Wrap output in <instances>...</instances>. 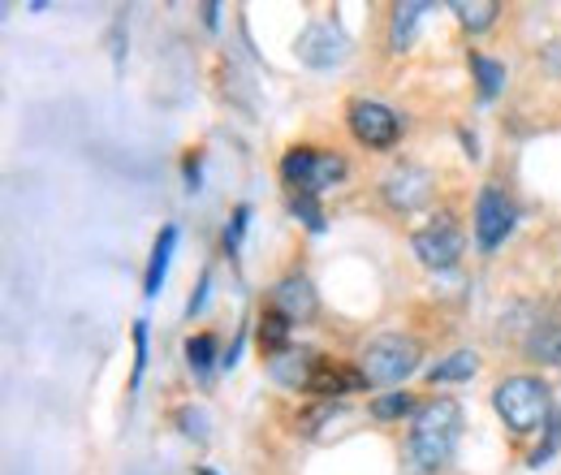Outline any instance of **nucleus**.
I'll list each match as a JSON object with an SVG mask.
<instances>
[{"instance_id":"nucleus-1","label":"nucleus","mask_w":561,"mask_h":475,"mask_svg":"<svg viewBox=\"0 0 561 475\" xmlns=\"http://www.w3.org/2000/svg\"><path fill=\"white\" fill-rule=\"evenodd\" d=\"M462 407L454 398H436L415 415L411 432H407V454H402V467L407 475H436L458 450L462 441Z\"/></svg>"},{"instance_id":"nucleus-2","label":"nucleus","mask_w":561,"mask_h":475,"mask_svg":"<svg viewBox=\"0 0 561 475\" xmlns=\"http://www.w3.org/2000/svg\"><path fill=\"white\" fill-rule=\"evenodd\" d=\"M492 407L505 419V428L536 432V428H549V419H553V389L540 376H510L496 385Z\"/></svg>"},{"instance_id":"nucleus-3","label":"nucleus","mask_w":561,"mask_h":475,"mask_svg":"<svg viewBox=\"0 0 561 475\" xmlns=\"http://www.w3.org/2000/svg\"><path fill=\"white\" fill-rule=\"evenodd\" d=\"M423 350L415 338L407 333H385V338L367 341L363 359H358V372L367 385H402L415 367H420Z\"/></svg>"},{"instance_id":"nucleus-4","label":"nucleus","mask_w":561,"mask_h":475,"mask_svg":"<svg viewBox=\"0 0 561 475\" xmlns=\"http://www.w3.org/2000/svg\"><path fill=\"white\" fill-rule=\"evenodd\" d=\"M351 57V39L333 18H316L298 35V61L311 69H337Z\"/></svg>"},{"instance_id":"nucleus-5","label":"nucleus","mask_w":561,"mask_h":475,"mask_svg":"<svg viewBox=\"0 0 561 475\" xmlns=\"http://www.w3.org/2000/svg\"><path fill=\"white\" fill-rule=\"evenodd\" d=\"M415 256H420V264L423 269H436V272H445V269H454L458 260H462V251H467V238H462V229L449 220V216H440L436 225H427V229H420L415 234Z\"/></svg>"},{"instance_id":"nucleus-6","label":"nucleus","mask_w":561,"mask_h":475,"mask_svg":"<svg viewBox=\"0 0 561 475\" xmlns=\"http://www.w3.org/2000/svg\"><path fill=\"white\" fill-rule=\"evenodd\" d=\"M351 131L358 143L367 147H393L398 135H402V122L393 109L376 104V100H354L351 104Z\"/></svg>"},{"instance_id":"nucleus-7","label":"nucleus","mask_w":561,"mask_h":475,"mask_svg":"<svg viewBox=\"0 0 561 475\" xmlns=\"http://www.w3.org/2000/svg\"><path fill=\"white\" fill-rule=\"evenodd\" d=\"M510 229H514V207H510V200L496 186H484L480 200H476V238H480V247L496 251Z\"/></svg>"},{"instance_id":"nucleus-8","label":"nucleus","mask_w":561,"mask_h":475,"mask_svg":"<svg viewBox=\"0 0 561 475\" xmlns=\"http://www.w3.org/2000/svg\"><path fill=\"white\" fill-rule=\"evenodd\" d=\"M432 173L420 169V165H398L385 173V200L398 207V212H415L432 200Z\"/></svg>"},{"instance_id":"nucleus-9","label":"nucleus","mask_w":561,"mask_h":475,"mask_svg":"<svg viewBox=\"0 0 561 475\" xmlns=\"http://www.w3.org/2000/svg\"><path fill=\"white\" fill-rule=\"evenodd\" d=\"M320 367H324V359H320L316 350H307V346H298V350H280V354H273V363H268L273 381L285 385V389H311L316 376H320Z\"/></svg>"},{"instance_id":"nucleus-10","label":"nucleus","mask_w":561,"mask_h":475,"mask_svg":"<svg viewBox=\"0 0 561 475\" xmlns=\"http://www.w3.org/2000/svg\"><path fill=\"white\" fill-rule=\"evenodd\" d=\"M277 312H285L289 320H311L316 316V290L307 276H285L277 285Z\"/></svg>"},{"instance_id":"nucleus-11","label":"nucleus","mask_w":561,"mask_h":475,"mask_svg":"<svg viewBox=\"0 0 561 475\" xmlns=\"http://www.w3.org/2000/svg\"><path fill=\"white\" fill-rule=\"evenodd\" d=\"M316 160H320L316 147H294V151L280 160V178H285L298 195H311V186H316Z\"/></svg>"},{"instance_id":"nucleus-12","label":"nucleus","mask_w":561,"mask_h":475,"mask_svg":"<svg viewBox=\"0 0 561 475\" xmlns=\"http://www.w3.org/2000/svg\"><path fill=\"white\" fill-rule=\"evenodd\" d=\"M476 372H480V354L476 350H454V354H445L440 363L427 367V381L432 385H449V381H471Z\"/></svg>"},{"instance_id":"nucleus-13","label":"nucleus","mask_w":561,"mask_h":475,"mask_svg":"<svg viewBox=\"0 0 561 475\" xmlns=\"http://www.w3.org/2000/svg\"><path fill=\"white\" fill-rule=\"evenodd\" d=\"M173 247H178V229L173 225H164L160 229V238H156V247H151V264H147V298H156L160 294V285H164V272H169V260H173Z\"/></svg>"},{"instance_id":"nucleus-14","label":"nucleus","mask_w":561,"mask_h":475,"mask_svg":"<svg viewBox=\"0 0 561 475\" xmlns=\"http://www.w3.org/2000/svg\"><path fill=\"white\" fill-rule=\"evenodd\" d=\"M427 9H432V4H423V0H402V4L393 9V26H389V44H393V53H402V48L415 39V26L423 22Z\"/></svg>"},{"instance_id":"nucleus-15","label":"nucleus","mask_w":561,"mask_h":475,"mask_svg":"<svg viewBox=\"0 0 561 475\" xmlns=\"http://www.w3.org/2000/svg\"><path fill=\"white\" fill-rule=\"evenodd\" d=\"M527 354L536 363H549V367H561V325H536L527 333Z\"/></svg>"},{"instance_id":"nucleus-16","label":"nucleus","mask_w":561,"mask_h":475,"mask_svg":"<svg viewBox=\"0 0 561 475\" xmlns=\"http://www.w3.org/2000/svg\"><path fill=\"white\" fill-rule=\"evenodd\" d=\"M358 385H367L363 381V372H346V367H320V376H316V385H311V394H320V398H337V394H351Z\"/></svg>"},{"instance_id":"nucleus-17","label":"nucleus","mask_w":561,"mask_h":475,"mask_svg":"<svg viewBox=\"0 0 561 475\" xmlns=\"http://www.w3.org/2000/svg\"><path fill=\"white\" fill-rule=\"evenodd\" d=\"M454 13H458V22H462L467 31H489L492 22H496V13H501V4H496V0H476V4L454 0Z\"/></svg>"},{"instance_id":"nucleus-18","label":"nucleus","mask_w":561,"mask_h":475,"mask_svg":"<svg viewBox=\"0 0 561 475\" xmlns=\"http://www.w3.org/2000/svg\"><path fill=\"white\" fill-rule=\"evenodd\" d=\"M471 69H476V82H480V95H484V100H492V95L505 87V66L484 57V53H471Z\"/></svg>"},{"instance_id":"nucleus-19","label":"nucleus","mask_w":561,"mask_h":475,"mask_svg":"<svg viewBox=\"0 0 561 475\" xmlns=\"http://www.w3.org/2000/svg\"><path fill=\"white\" fill-rule=\"evenodd\" d=\"M289 325H294V320H289L285 312H277V307H273V312H264V320H260V341H264L273 354L289 350V346H285V341H289Z\"/></svg>"},{"instance_id":"nucleus-20","label":"nucleus","mask_w":561,"mask_h":475,"mask_svg":"<svg viewBox=\"0 0 561 475\" xmlns=\"http://www.w3.org/2000/svg\"><path fill=\"white\" fill-rule=\"evenodd\" d=\"M342 178H346V160H342V156H333V151H320V160H316V186H311V195H320V191L337 186Z\"/></svg>"},{"instance_id":"nucleus-21","label":"nucleus","mask_w":561,"mask_h":475,"mask_svg":"<svg viewBox=\"0 0 561 475\" xmlns=\"http://www.w3.org/2000/svg\"><path fill=\"white\" fill-rule=\"evenodd\" d=\"M186 363H191V372L208 376L211 363H216V338H211V333H199V338L186 341Z\"/></svg>"},{"instance_id":"nucleus-22","label":"nucleus","mask_w":561,"mask_h":475,"mask_svg":"<svg viewBox=\"0 0 561 475\" xmlns=\"http://www.w3.org/2000/svg\"><path fill=\"white\" fill-rule=\"evenodd\" d=\"M333 419H342V407L320 403V407L307 410V415L298 419V432H302V437H320V428H333Z\"/></svg>"},{"instance_id":"nucleus-23","label":"nucleus","mask_w":561,"mask_h":475,"mask_svg":"<svg viewBox=\"0 0 561 475\" xmlns=\"http://www.w3.org/2000/svg\"><path fill=\"white\" fill-rule=\"evenodd\" d=\"M558 450H561V415H553V419H549V428H545V441L531 450V467H545Z\"/></svg>"},{"instance_id":"nucleus-24","label":"nucleus","mask_w":561,"mask_h":475,"mask_svg":"<svg viewBox=\"0 0 561 475\" xmlns=\"http://www.w3.org/2000/svg\"><path fill=\"white\" fill-rule=\"evenodd\" d=\"M411 410V394H380L376 403H371V415L376 419H402Z\"/></svg>"},{"instance_id":"nucleus-25","label":"nucleus","mask_w":561,"mask_h":475,"mask_svg":"<svg viewBox=\"0 0 561 475\" xmlns=\"http://www.w3.org/2000/svg\"><path fill=\"white\" fill-rule=\"evenodd\" d=\"M294 216H298L311 234L324 229V212H320V204H316V195H294Z\"/></svg>"},{"instance_id":"nucleus-26","label":"nucleus","mask_w":561,"mask_h":475,"mask_svg":"<svg viewBox=\"0 0 561 475\" xmlns=\"http://www.w3.org/2000/svg\"><path fill=\"white\" fill-rule=\"evenodd\" d=\"M178 423H182V432L186 437H195V441H208V415L195 407H182L178 410Z\"/></svg>"},{"instance_id":"nucleus-27","label":"nucleus","mask_w":561,"mask_h":475,"mask_svg":"<svg viewBox=\"0 0 561 475\" xmlns=\"http://www.w3.org/2000/svg\"><path fill=\"white\" fill-rule=\"evenodd\" d=\"M135 354H139V359H135V385H139L142 367H147V320L135 325Z\"/></svg>"},{"instance_id":"nucleus-28","label":"nucleus","mask_w":561,"mask_h":475,"mask_svg":"<svg viewBox=\"0 0 561 475\" xmlns=\"http://www.w3.org/2000/svg\"><path fill=\"white\" fill-rule=\"evenodd\" d=\"M247 220H251V207H238V212H233V229L225 234V247H229V251H233V247H238V238L247 234Z\"/></svg>"},{"instance_id":"nucleus-29","label":"nucleus","mask_w":561,"mask_h":475,"mask_svg":"<svg viewBox=\"0 0 561 475\" xmlns=\"http://www.w3.org/2000/svg\"><path fill=\"white\" fill-rule=\"evenodd\" d=\"M204 303H208V276H204V281H199V294H195V298H191V307H186V312H191V316H195V312H204Z\"/></svg>"},{"instance_id":"nucleus-30","label":"nucleus","mask_w":561,"mask_h":475,"mask_svg":"<svg viewBox=\"0 0 561 475\" xmlns=\"http://www.w3.org/2000/svg\"><path fill=\"white\" fill-rule=\"evenodd\" d=\"M186 182L191 191H199V160H186Z\"/></svg>"},{"instance_id":"nucleus-31","label":"nucleus","mask_w":561,"mask_h":475,"mask_svg":"<svg viewBox=\"0 0 561 475\" xmlns=\"http://www.w3.org/2000/svg\"><path fill=\"white\" fill-rule=\"evenodd\" d=\"M216 13H220V4H204V22L208 26H216Z\"/></svg>"},{"instance_id":"nucleus-32","label":"nucleus","mask_w":561,"mask_h":475,"mask_svg":"<svg viewBox=\"0 0 561 475\" xmlns=\"http://www.w3.org/2000/svg\"><path fill=\"white\" fill-rule=\"evenodd\" d=\"M549 61H553V69L561 73V39L553 44V48H549Z\"/></svg>"},{"instance_id":"nucleus-33","label":"nucleus","mask_w":561,"mask_h":475,"mask_svg":"<svg viewBox=\"0 0 561 475\" xmlns=\"http://www.w3.org/2000/svg\"><path fill=\"white\" fill-rule=\"evenodd\" d=\"M199 475H216V472H208V467H199Z\"/></svg>"}]
</instances>
